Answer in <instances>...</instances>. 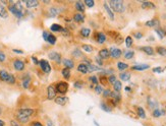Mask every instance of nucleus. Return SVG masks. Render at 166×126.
I'll return each instance as SVG.
<instances>
[{
  "label": "nucleus",
  "mask_w": 166,
  "mask_h": 126,
  "mask_svg": "<svg viewBox=\"0 0 166 126\" xmlns=\"http://www.w3.org/2000/svg\"><path fill=\"white\" fill-rule=\"evenodd\" d=\"M109 5L111 10H114V11L119 12V13L123 12L124 9H126L123 1H121V0H112V1H109Z\"/></svg>",
  "instance_id": "nucleus-1"
},
{
  "label": "nucleus",
  "mask_w": 166,
  "mask_h": 126,
  "mask_svg": "<svg viewBox=\"0 0 166 126\" xmlns=\"http://www.w3.org/2000/svg\"><path fill=\"white\" fill-rule=\"evenodd\" d=\"M0 79L7 83H10V84L16 83V77L10 73H8L6 70H0Z\"/></svg>",
  "instance_id": "nucleus-2"
},
{
  "label": "nucleus",
  "mask_w": 166,
  "mask_h": 126,
  "mask_svg": "<svg viewBox=\"0 0 166 126\" xmlns=\"http://www.w3.org/2000/svg\"><path fill=\"white\" fill-rule=\"evenodd\" d=\"M8 10L11 12V13L13 14L16 17H18V18H22L24 16V12L22 11V10H20V9H18L14 4H10V5H9V6H8Z\"/></svg>",
  "instance_id": "nucleus-3"
},
{
  "label": "nucleus",
  "mask_w": 166,
  "mask_h": 126,
  "mask_svg": "<svg viewBox=\"0 0 166 126\" xmlns=\"http://www.w3.org/2000/svg\"><path fill=\"white\" fill-rule=\"evenodd\" d=\"M43 38H44V40L46 42H48L51 45H54V44L56 43V37L52 34H49L48 32H43Z\"/></svg>",
  "instance_id": "nucleus-4"
},
{
  "label": "nucleus",
  "mask_w": 166,
  "mask_h": 126,
  "mask_svg": "<svg viewBox=\"0 0 166 126\" xmlns=\"http://www.w3.org/2000/svg\"><path fill=\"white\" fill-rule=\"evenodd\" d=\"M55 88H56V92H60V94H65L68 90V84L65 81H62V82H59L55 86Z\"/></svg>",
  "instance_id": "nucleus-5"
},
{
  "label": "nucleus",
  "mask_w": 166,
  "mask_h": 126,
  "mask_svg": "<svg viewBox=\"0 0 166 126\" xmlns=\"http://www.w3.org/2000/svg\"><path fill=\"white\" fill-rule=\"evenodd\" d=\"M39 65H40L41 69L43 70V72H45V73H49V72L51 71V66H50V64L48 63V61L40 60Z\"/></svg>",
  "instance_id": "nucleus-6"
},
{
  "label": "nucleus",
  "mask_w": 166,
  "mask_h": 126,
  "mask_svg": "<svg viewBox=\"0 0 166 126\" xmlns=\"http://www.w3.org/2000/svg\"><path fill=\"white\" fill-rule=\"evenodd\" d=\"M13 67L18 71H22V70L25 69V62L20 60V59H16L13 61Z\"/></svg>",
  "instance_id": "nucleus-7"
},
{
  "label": "nucleus",
  "mask_w": 166,
  "mask_h": 126,
  "mask_svg": "<svg viewBox=\"0 0 166 126\" xmlns=\"http://www.w3.org/2000/svg\"><path fill=\"white\" fill-rule=\"evenodd\" d=\"M16 113L20 115H23V116H26V117H28V118H30L32 115L35 113V111L33 110V109H20V110H18Z\"/></svg>",
  "instance_id": "nucleus-8"
},
{
  "label": "nucleus",
  "mask_w": 166,
  "mask_h": 126,
  "mask_svg": "<svg viewBox=\"0 0 166 126\" xmlns=\"http://www.w3.org/2000/svg\"><path fill=\"white\" fill-rule=\"evenodd\" d=\"M109 54L112 58H115V59L119 58V57L121 56V50L117 49V48H115V47H111L110 48Z\"/></svg>",
  "instance_id": "nucleus-9"
},
{
  "label": "nucleus",
  "mask_w": 166,
  "mask_h": 126,
  "mask_svg": "<svg viewBox=\"0 0 166 126\" xmlns=\"http://www.w3.org/2000/svg\"><path fill=\"white\" fill-rule=\"evenodd\" d=\"M47 96H48V99L52 100L54 98L56 97V88L54 86H49L47 88Z\"/></svg>",
  "instance_id": "nucleus-10"
},
{
  "label": "nucleus",
  "mask_w": 166,
  "mask_h": 126,
  "mask_svg": "<svg viewBox=\"0 0 166 126\" xmlns=\"http://www.w3.org/2000/svg\"><path fill=\"white\" fill-rule=\"evenodd\" d=\"M23 3H25L26 7L28 8H35L39 5V1L37 0H26V1H23Z\"/></svg>",
  "instance_id": "nucleus-11"
},
{
  "label": "nucleus",
  "mask_w": 166,
  "mask_h": 126,
  "mask_svg": "<svg viewBox=\"0 0 166 126\" xmlns=\"http://www.w3.org/2000/svg\"><path fill=\"white\" fill-rule=\"evenodd\" d=\"M49 58L51 59V60H54V61H56V62H60L61 60V56L59 53H57V52H50L49 53Z\"/></svg>",
  "instance_id": "nucleus-12"
},
{
  "label": "nucleus",
  "mask_w": 166,
  "mask_h": 126,
  "mask_svg": "<svg viewBox=\"0 0 166 126\" xmlns=\"http://www.w3.org/2000/svg\"><path fill=\"white\" fill-rule=\"evenodd\" d=\"M104 8H105L106 12H107V14H108V16H109L110 19H111V20L114 19V13H113V11L111 10V8L109 7V5H108L107 2L104 3Z\"/></svg>",
  "instance_id": "nucleus-13"
},
{
  "label": "nucleus",
  "mask_w": 166,
  "mask_h": 126,
  "mask_svg": "<svg viewBox=\"0 0 166 126\" xmlns=\"http://www.w3.org/2000/svg\"><path fill=\"white\" fill-rule=\"evenodd\" d=\"M0 17L2 18H7L8 17V12H7V9L5 8L4 5H2L0 3Z\"/></svg>",
  "instance_id": "nucleus-14"
},
{
  "label": "nucleus",
  "mask_w": 166,
  "mask_h": 126,
  "mask_svg": "<svg viewBox=\"0 0 166 126\" xmlns=\"http://www.w3.org/2000/svg\"><path fill=\"white\" fill-rule=\"evenodd\" d=\"M74 19L76 23H84V20H85V15H84L83 13H80V12H78V13H76L74 15Z\"/></svg>",
  "instance_id": "nucleus-15"
},
{
  "label": "nucleus",
  "mask_w": 166,
  "mask_h": 126,
  "mask_svg": "<svg viewBox=\"0 0 166 126\" xmlns=\"http://www.w3.org/2000/svg\"><path fill=\"white\" fill-rule=\"evenodd\" d=\"M96 41L98 42L99 44H103L105 43L106 41V36L103 34V33H98V34L96 35Z\"/></svg>",
  "instance_id": "nucleus-16"
},
{
  "label": "nucleus",
  "mask_w": 166,
  "mask_h": 126,
  "mask_svg": "<svg viewBox=\"0 0 166 126\" xmlns=\"http://www.w3.org/2000/svg\"><path fill=\"white\" fill-rule=\"evenodd\" d=\"M110 54H109V51H108L107 49H102L100 50V52H99V57L101 59H107L109 58Z\"/></svg>",
  "instance_id": "nucleus-17"
},
{
  "label": "nucleus",
  "mask_w": 166,
  "mask_h": 126,
  "mask_svg": "<svg viewBox=\"0 0 166 126\" xmlns=\"http://www.w3.org/2000/svg\"><path fill=\"white\" fill-rule=\"evenodd\" d=\"M60 9H58L57 7H51L49 9V15L50 16H57L59 13H60Z\"/></svg>",
  "instance_id": "nucleus-18"
},
{
  "label": "nucleus",
  "mask_w": 166,
  "mask_h": 126,
  "mask_svg": "<svg viewBox=\"0 0 166 126\" xmlns=\"http://www.w3.org/2000/svg\"><path fill=\"white\" fill-rule=\"evenodd\" d=\"M30 83H31V77L29 75H25V77L23 78V86L24 88H29Z\"/></svg>",
  "instance_id": "nucleus-19"
},
{
  "label": "nucleus",
  "mask_w": 166,
  "mask_h": 126,
  "mask_svg": "<svg viewBox=\"0 0 166 126\" xmlns=\"http://www.w3.org/2000/svg\"><path fill=\"white\" fill-rule=\"evenodd\" d=\"M55 102H56V104H58V105H65V104L68 102V99L66 97H57L56 99H55Z\"/></svg>",
  "instance_id": "nucleus-20"
},
{
  "label": "nucleus",
  "mask_w": 166,
  "mask_h": 126,
  "mask_svg": "<svg viewBox=\"0 0 166 126\" xmlns=\"http://www.w3.org/2000/svg\"><path fill=\"white\" fill-rule=\"evenodd\" d=\"M150 68V66L148 64H138V65L132 66V69L134 70H146Z\"/></svg>",
  "instance_id": "nucleus-21"
},
{
  "label": "nucleus",
  "mask_w": 166,
  "mask_h": 126,
  "mask_svg": "<svg viewBox=\"0 0 166 126\" xmlns=\"http://www.w3.org/2000/svg\"><path fill=\"white\" fill-rule=\"evenodd\" d=\"M76 8L81 13V12L85 11V4L82 1H78V2H76Z\"/></svg>",
  "instance_id": "nucleus-22"
},
{
  "label": "nucleus",
  "mask_w": 166,
  "mask_h": 126,
  "mask_svg": "<svg viewBox=\"0 0 166 126\" xmlns=\"http://www.w3.org/2000/svg\"><path fill=\"white\" fill-rule=\"evenodd\" d=\"M62 63L65 65V67L66 68H72L74 66V61L72 60H70V59H64V60H62Z\"/></svg>",
  "instance_id": "nucleus-23"
},
{
  "label": "nucleus",
  "mask_w": 166,
  "mask_h": 126,
  "mask_svg": "<svg viewBox=\"0 0 166 126\" xmlns=\"http://www.w3.org/2000/svg\"><path fill=\"white\" fill-rule=\"evenodd\" d=\"M119 77H120L121 80L128 81L130 79V73H128V72H122V73L119 74Z\"/></svg>",
  "instance_id": "nucleus-24"
},
{
  "label": "nucleus",
  "mask_w": 166,
  "mask_h": 126,
  "mask_svg": "<svg viewBox=\"0 0 166 126\" xmlns=\"http://www.w3.org/2000/svg\"><path fill=\"white\" fill-rule=\"evenodd\" d=\"M142 51H144L146 54L148 55H153L154 54V50H153L152 47H149V46H146V47H142L141 48Z\"/></svg>",
  "instance_id": "nucleus-25"
},
{
  "label": "nucleus",
  "mask_w": 166,
  "mask_h": 126,
  "mask_svg": "<svg viewBox=\"0 0 166 126\" xmlns=\"http://www.w3.org/2000/svg\"><path fill=\"white\" fill-rule=\"evenodd\" d=\"M78 70L82 73H88L89 72V69H88V66L86 64H80L79 67H78Z\"/></svg>",
  "instance_id": "nucleus-26"
},
{
  "label": "nucleus",
  "mask_w": 166,
  "mask_h": 126,
  "mask_svg": "<svg viewBox=\"0 0 166 126\" xmlns=\"http://www.w3.org/2000/svg\"><path fill=\"white\" fill-rule=\"evenodd\" d=\"M90 34H91V29H88V27H84V29H81V35L83 37H85V38L90 36Z\"/></svg>",
  "instance_id": "nucleus-27"
},
{
  "label": "nucleus",
  "mask_w": 166,
  "mask_h": 126,
  "mask_svg": "<svg viewBox=\"0 0 166 126\" xmlns=\"http://www.w3.org/2000/svg\"><path fill=\"white\" fill-rule=\"evenodd\" d=\"M158 23H159V20H158V19H152V20H148L145 25H146L147 27H155V25H157Z\"/></svg>",
  "instance_id": "nucleus-28"
},
{
  "label": "nucleus",
  "mask_w": 166,
  "mask_h": 126,
  "mask_svg": "<svg viewBox=\"0 0 166 126\" xmlns=\"http://www.w3.org/2000/svg\"><path fill=\"white\" fill-rule=\"evenodd\" d=\"M165 113H164V111L162 110H159V109H156V110H154V112L152 113V115L154 116V117H160V116H162V115H164Z\"/></svg>",
  "instance_id": "nucleus-29"
},
{
  "label": "nucleus",
  "mask_w": 166,
  "mask_h": 126,
  "mask_svg": "<svg viewBox=\"0 0 166 126\" xmlns=\"http://www.w3.org/2000/svg\"><path fill=\"white\" fill-rule=\"evenodd\" d=\"M142 6H143V8H155V5L153 4L152 2H149V1H145V2H143V4H142Z\"/></svg>",
  "instance_id": "nucleus-30"
},
{
  "label": "nucleus",
  "mask_w": 166,
  "mask_h": 126,
  "mask_svg": "<svg viewBox=\"0 0 166 126\" xmlns=\"http://www.w3.org/2000/svg\"><path fill=\"white\" fill-rule=\"evenodd\" d=\"M50 29H51L52 32H60L61 29H62V27L59 25H57V23H54V25H51Z\"/></svg>",
  "instance_id": "nucleus-31"
},
{
  "label": "nucleus",
  "mask_w": 166,
  "mask_h": 126,
  "mask_svg": "<svg viewBox=\"0 0 166 126\" xmlns=\"http://www.w3.org/2000/svg\"><path fill=\"white\" fill-rule=\"evenodd\" d=\"M62 75L64 76V78L68 79L70 77V70L68 69V68H64V69H62Z\"/></svg>",
  "instance_id": "nucleus-32"
},
{
  "label": "nucleus",
  "mask_w": 166,
  "mask_h": 126,
  "mask_svg": "<svg viewBox=\"0 0 166 126\" xmlns=\"http://www.w3.org/2000/svg\"><path fill=\"white\" fill-rule=\"evenodd\" d=\"M128 67V65L124 62H118V63H117V68H118L119 70H124V69H126Z\"/></svg>",
  "instance_id": "nucleus-33"
},
{
  "label": "nucleus",
  "mask_w": 166,
  "mask_h": 126,
  "mask_svg": "<svg viewBox=\"0 0 166 126\" xmlns=\"http://www.w3.org/2000/svg\"><path fill=\"white\" fill-rule=\"evenodd\" d=\"M113 88H114V90L115 92H119L121 90V82L119 80H116L113 84Z\"/></svg>",
  "instance_id": "nucleus-34"
},
{
  "label": "nucleus",
  "mask_w": 166,
  "mask_h": 126,
  "mask_svg": "<svg viewBox=\"0 0 166 126\" xmlns=\"http://www.w3.org/2000/svg\"><path fill=\"white\" fill-rule=\"evenodd\" d=\"M72 56H74V57H76V58H81L82 56H83V53H82V51L81 50H79V49H76L74 52H72Z\"/></svg>",
  "instance_id": "nucleus-35"
},
{
  "label": "nucleus",
  "mask_w": 166,
  "mask_h": 126,
  "mask_svg": "<svg viewBox=\"0 0 166 126\" xmlns=\"http://www.w3.org/2000/svg\"><path fill=\"white\" fill-rule=\"evenodd\" d=\"M88 66V69H89V72H93V71H97V70H100V68L98 66H95L93 64H89Z\"/></svg>",
  "instance_id": "nucleus-36"
},
{
  "label": "nucleus",
  "mask_w": 166,
  "mask_h": 126,
  "mask_svg": "<svg viewBox=\"0 0 166 126\" xmlns=\"http://www.w3.org/2000/svg\"><path fill=\"white\" fill-rule=\"evenodd\" d=\"M157 52H158V54H160L161 56H166V48L158 47L157 48Z\"/></svg>",
  "instance_id": "nucleus-37"
},
{
  "label": "nucleus",
  "mask_w": 166,
  "mask_h": 126,
  "mask_svg": "<svg viewBox=\"0 0 166 126\" xmlns=\"http://www.w3.org/2000/svg\"><path fill=\"white\" fill-rule=\"evenodd\" d=\"M138 114H139V116H140L141 118H146L145 110H144L143 108H141V107H139V108H138Z\"/></svg>",
  "instance_id": "nucleus-38"
},
{
  "label": "nucleus",
  "mask_w": 166,
  "mask_h": 126,
  "mask_svg": "<svg viewBox=\"0 0 166 126\" xmlns=\"http://www.w3.org/2000/svg\"><path fill=\"white\" fill-rule=\"evenodd\" d=\"M134 55H135L134 51H128V52L124 53V58H126V59H132V57H134Z\"/></svg>",
  "instance_id": "nucleus-39"
},
{
  "label": "nucleus",
  "mask_w": 166,
  "mask_h": 126,
  "mask_svg": "<svg viewBox=\"0 0 166 126\" xmlns=\"http://www.w3.org/2000/svg\"><path fill=\"white\" fill-rule=\"evenodd\" d=\"M126 47H128V48H130V46L132 45V37H128V38L126 39Z\"/></svg>",
  "instance_id": "nucleus-40"
},
{
  "label": "nucleus",
  "mask_w": 166,
  "mask_h": 126,
  "mask_svg": "<svg viewBox=\"0 0 166 126\" xmlns=\"http://www.w3.org/2000/svg\"><path fill=\"white\" fill-rule=\"evenodd\" d=\"M83 49L85 50L86 52H92L93 51V47L91 45H83Z\"/></svg>",
  "instance_id": "nucleus-41"
},
{
  "label": "nucleus",
  "mask_w": 166,
  "mask_h": 126,
  "mask_svg": "<svg viewBox=\"0 0 166 126\" xmlns=\"http://www.w3.org/2000/svg\"><path fill=\"white\" fill-rule=\"evenodd\" d=\"M85 4L87 5V7H93L95 5V2L93 1V0H86L85 1Z\"/></svg>",
  "instance_id": "nucleus-42"
},
{
  "label": "nucleus",
  "mask_w": 166,
  "mask_h": 126,
  "mask_svg": "<svg viewBox=\"0 0 166 126\" xmlns=\"http://www.w3.org/2000/svg\"><path fill=\"white\" fill-rule=\"evenodd\" d=\"M155 32L157 33V35L160 37V39H163V38H164V36H165V34H164V32L162 31V29H156V31H155Z\"/></svg>",
  "instance_id": "nucleus-43"
},
{
  "label": "nucleus",
  "mask_w": 166,
  "mask_h": 126,
  "mask_svg": "<svg viewBox=\"0 0 166 126\" xmlns=\"http://www.w3.org/2000/svg\"><path fill=\"white\" fill-rule=\"evenodd\" d=\"M101 108L103 109L104 111H106V112H111V108L108 107L106 104H101Z\"/></svg>",
  "instance_id": "nucleus-44"
},
{
  "label": "nucleus",
  "mask_w": 166,
  "mask_h": 126,
  "mask_svg": "<svg viewBox=\"0 0 166 126\" xmlns=\"http://www.w3.org/2000/svg\"><path fill=\"white\" fill-rule=\"evenodd\" d=\"M5 59H6V55L2 51H0V62H4Z\"/></svg>",
  "instance_id": "nucleus-45"
},
{
  "label": "nucleus",
  "mask_w": 166,
  "mask_h": 126,
  "mask_svg": "<svg viewBox=\"0 0 166 126\" xmlns=\"http://www.w3.org/2000/svg\"><path fill=\"white\" fill-rule=\"evenodd\" d=\"M108 80H109L110 83H112V84H114V82L116 81V77L114 76V75H110V77L108 78Z\"/></svg>",
  "instance_id": "nucleus-46"
},
{
  "label": "nucleus",
  "mask_w": 166,
  "mask_h": 126,
  "mask_svg": "<svg viewBox=\"0 0 166 126\" xmlns=\"http://www.w3.org/2000/svg\"><path fill=\"white\" fill-rule=\"evenodd\" d=\"M95 90H96L97 94H101V92H103V88H102L101 86H97L96 88H95Z\"/></svg>",
  "instance_id": "nucleus-47"
},
{
  "label": "nucleus",
  "mask_w": 166,
  "mask_h": 126,
  "mask_svg": "<svg viewBox=\"0 0 166 126\" xmlns=\"http://www.w3.org/2000/svg\"><path fill=\"white\" fill-rule=\"evenodd\" d=\"M111 92H110L109 90H103V96H104V97H105V98L110 97V96H111Z\"/></svg>",
  "instance_id": "nucleus-48"
},
{
  "label": "nucleus",
  "mask_w": 166,
  "mask_h": 126,
  "mask_svg": "<svg viewBox=\"0 0 166 126\" xmlns=\"http://www.w3.org/2000/svg\"><path fill=\"white\" fill-rule=\"evenodd\" d=\"M163 68L162 67H155V68H153V71L154 72H157V73H160V72H162L163 71Z\"/></svg>",
  "instance_id": "nucleus-49"
},
{
  "label": "nucleus",
  "mask_w": 166,
  "mask_h": 126,
  "mask_svg": "<svg viewBox=\"0 0 166 126\" xmlns=\"http://www.w3.org/2000/svg\"><path fill=\"white\" fill-rule=\"evenodd\" d=\"M90 80L92 81L93 83H95V84H97V83H98V79H97L96 76H91L90 77Z\"/></svg>",
  "instance_id": "nucleus-50"
},
{
  "label": "nucleus",
  "mask_w": 166,
  "mask_h": 126,
  "mask_svg": "<svg viewBox=\"0 0 166 126\" xmlns=\"http://www.w3.org/2000/svg\"><path fill=\"white\" fill-rule=\"evenodd\" d=\"M74 88H83V83H82V82H76V83H74Z\"/></svg>",
  "instance_id": "nucleus-51"
},
{
  "label": "nucleus",
  "mask_w": 166,
  "mask_h": 126,
  "mask_svg": "<svg viewBox=\"0 0 166 126\" xmlns=\"http://www.w3.org/2000/svg\"><path fill=\"white\" fill-rule=\"evenodd\" d=\"M96 61H97V63H98L99 65H102V64H103V62H102V59L100 58L99 56L96 57Z\"/></svg>",
  "instance_id": "nucleus-52"
},
{
  "label": "nucleus",
  "mask_w": 166,
  "mask_h": 126,
  "mask_svg": "<svg viewBox=\"0 0 166 126\" xmlns=\"http://www.w3.org/2000/svg\"><path fill=\"white\" fill-rule=\"evenodd\" d=\"M32 60L34 61V63H35V64H36V65H39V63H40V61H39L38 59L36 58V57L33 56V57H32Z\"/></svg>",
  "instance_id": "nucleus-53"
},
{
  "label": "nucleus",
  "mask_w": 166,
  "mask_h": 126,
  "mask_svg": "<svg viewBox=\"0 0 166 126\" xmlns=\"http://www.w3.org/2000/svg\"><path fill=\"white\" fill-rule=\"evenodd\" d=\"M10 126H20V125L16 121H14V120H11V121H10Z\"/></svg>",
  "instance_id": "nucleus-54"
},
{
  "label": "nucleus",
  "mask_w": 166,
  "mask_h": 126,
  "mask_svg": "<svg viewBox=\"0 0 166 126\" xmlns=\"http://www.w3.org/2000/svg\"><path fill=\"white\" fill-rule=\"evenodd\" d=\"M134 36H135L137 39H141L142 37H143V34H142V33H135V35H134Z\"/></svg>",
  "instance_id": "nucleus-55"
},
{
  "label": "nucleus",
  "mask_w": 166,
  "mask_h": 126,
  "mask_svg": "<svg viewBox=\"0 0 166 126\" xmlns=\"http://www.w3.org/2000/svg\"><path fill=\"white\" fill-rule=\"evenodd\" d=\"M32 126H43V125H42V123L36 121V122H33V123H32Z\"/></svg>",
  "instance_id": "nucleus-56"
},
{
  "label": "nucleus",
  "mask_w": 166,
  "mask_h": 126,
  "mask_svg": "<svg viewBox=\"0 0 166 126\" xmlns=\"http://www.w3.org/2000/svg\"><path fill=\"white\" fill-rule=\"evenodd\" d=\"M46 123H47V126H55V125H54V123H53V122H52L50 119H48Z\"/></svg>",
  "instance_id": "nucleus-57"
},
{
  "label": "nucleus",
  "mask_w": 166,
  "mask_h": 126,
  "mask_svg": "<svg viewBox=\"0 0 166 126\" xmlns=\"http://www.w3.org/2000/svg\"><path fill=\"white\" fill-rule=\"evenodd\" d=\"M13 52L14 53H18V54H23L24 51H22V50H18V49H13Z\"/></svg>",
  "instance_id": "nucleus-58"
},
{
  "label": "nucleus",
  "mask_w": 166,
  "mask_h": 126,
  "mask_svg": "<svg viewBox=\"0 0 166 126\" xmlns=\"http://www.w3.org/2000/svg\"><path fill=\"white\" fill-rule=\"evenodd\" d=\"M0 126H4V121L0 120Z\"/></svg>",
  "instance_id": "nucleus-59"
},
{
  "label": "nucleus",
  "mask_w": 166,
  "mask_h": 126,
  "mask_svg": "<svg viewBox=\"0 0 166 126\" xmlns=\"http://www.w3.org/2000/svg\"><path fill=\"white\" fill-rule=\"evenodd\" d=\"M1 114H2V109L0 108V115H1Z\"/></svg>",
  "instance_id": "nucleus-60"
}]
</instances>
